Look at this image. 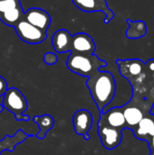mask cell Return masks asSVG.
I'll list each match as a JSON object with an SVG mask.
<instances>
[{
    "label": "cell",
    "instance_id": "obj_1",
    "mask_svg": "<svg viewBox=\"0 0 154 155\" xmlns=\"http://www.w3.org/2000/svg\"><path fill=\"white\" fill-rule=\"evenodd\" d=\"M91 96L100 113L112 103L116 93V83L113 75L107 71H97L88 77L86 83Z\"/></svg>",
    "mask_w": 154,
    "mask_h": 155
},
{
    "label": "cell",
    "instance_id": "obj_2",
    "mask_svg": "<svg viewBox=\"0 0 154 155\" xmlns=\"http://www.w3.org/2000/svg\"><path fill=\"white\" fill-rule=\"evenodd\" d=\"M66 65L71 72L88 78L101 70V68L106 66L107 63L100 59L94 54H84L71 53L67 59Z\"/></svg>",
    "mask_w": 154,
    "mask_h": 155
},
{
    "label": "cell",
    "instance_id": "obj_3",
    "mask_svg": "<svg viewBox=\"0 0 154 155\" xmlns=\"http://www.w3.org/2000/svg\"><path fill=\"white\" fill-rule=\"evenodd\" d=\"M116 64L119 66L120 74L124 78H126L132 85L134 83L137 85L140 83H143L147 71L145 63H143L140 59H117Z\"/></svg>",
    "mask_w": 154,
    "mask_h": 155
},
{
    "label": "cell",
    "instance_id": "obj_4",
    "mask_svg": "<svg viewBox=\"0 0 154 155\" xmlns=\"http://www.w3.org/2000/svg\"><path fill=\"white\" fill-rule=\"evenodd\" d=\"M18 37L25 43L30 45H36L42 43L47 38L46 32L28 23L25 18L18 22L14 27Z\"/></svg>",
    "mask_w": 154,
    "mask_h": 155
},
{
    "label": "cell",
    "instance_id": "obj_5",
    "mask_svg": "<svg viewBox=\"0 0 154 155\" xmlns=\"http://www.w3.org/2000/svg\"><path fill=\"white\" fill-rule=\"evenodd\" d=\"M2 104L5 109L15 115L24 114L28 108L26 98L15 87L7 88L5 94L3 96Z\"/></svg>",
    "mask_w": 154,
    "mask_h": 155
},
{
    "label": "cell",
    "instance_id": "obj_6",
    "mask_svg": "<svg viewBox=\"0 0 154 155\" xmlns=\"http://www.w3.org/2000/svg\"><path fill=\"white\" fill-rule=\"evenodd\" d=\"M98 135L100 137L103 146L107 150H113L117 148L123 139V130L113 128L103 124H97Z\"/></svg>",
    "mask_w": 154,
    "mask_h": 155
},
{
    "label": "cell",
    "instance_id": "obj_7",
    "mask_svg": "<svg viewBox=\"0 0 154 155\" xmlns=\"http://www.w3.org/2000/svg\"><path fill=\"white\" fill-rule=\"evenodd\" d=\"M72 2L77 8L84 12H103L105 15V24L110 23L114 17V13L108 6L106 0H72Z\"/></svg>",
    "mask_w": 154,
    "mask_h": 155
},
{
    "label": "cell",
    "instance_id": "obj_8",
    "mask_svg": "<svg viewBox=\"0 0 154 155\" xmlns=\"http://www.w3.org/2000/svg\"><path fill=\"white\" fill-rule=\"evenodd\" d=\"M73 126L78 135H82L84 140H90L88 133L93 126V115L86 109H80L73 116Z\"/></svg>",
    "mask_w": 154,
    "mask_h": 155
},
{
    "label": "cell",
    "instance_id": "obj_9",
    "mask_svg": "<svg viewBox=\"0 0 154 155\" xmlns=\"http://www.w3.org/2000/svg\"><path fill=\"white\" fill-rule=\"evenodd\" d=\"M96 49V45L93 39L86 33H77L72 35L71 53L93 54Z\"/></svg>",
    "mask_w": 154,
    "mask_h": 155
},
{
    "label": "cell",
    "instance_id": "obj_10",
    "mask_svg": "<svg viewBox=\"0 0 154 155\" xmlns=\"http://www.w3.org/2000/svg\"><path fill=\"white\" fill-rule=\"evenodd\" d=\"M24 18L34 26L46 32L51 24L50 15L44 9L31 7L25 12Z\"/></svg>",
    "mask_w": 154,
    "mask_h": 155
},
{
    "label": "cell",
    "instance_id": "obj_11",
    "mask_svg": "<svg viewBox=\"0 0 154 155\" xmlns=\"http://www.w3.org/2000/svg\"><path fill=\"white\" fill-rule=\"evenodd\" d=\"M98 124H103L121 130L127 128L122 107H113L107 112L100 113V119Z\"/></svg>",
    "mask_w": 154,
    "mask_h": 155
},
{
    "label": "cell",
    "instance_id": "obj_12",
    "mask_svg": "<svg viewBox=\"0 0 154 155\" xmlns=\"http://www.w3.org/2000/svg\"><path fill=\"white\" fill-rule=\"evenodd\" d=\"M72 42V35L65 29H59L54 35L52 38V45L55 52L63 54L70 52Z\"/></svg>",
    "mask_w": 154,
    "mask_h": 155
},
{
    "label": "cell",
    "instance_id": "obj_13",
    "mask_svg": "<svg viewBox=\"0 0 154 155\" xmlns=\"http://www.w3.org/2000/svg\"><path fill=\"white\" fill-rule=\"evenodd\" d=\"M133 131L137 139L146 142L150 140L154 136V115L150 117H143Z\"/></svg>",
    "mask_w": 154,
    "mask_h": 155
},
{
    "label": "cell",
    "instance_id": "obj_14",
    "mask_svg": "<svg viewBox=\"0 0 154 155\" xmlns=\"http://www.w3.org/2000/svg\"><path fill=\"white\" fill-rule=\"evenodd\" d=\"M122 109L127 124V128L131 130H133L138 125V124L142 121V119L144 117L143 111L139 107L133 105L131 104L123 106Z\"/></svg>",
    "mask_w": 154,
    "mask_h": 155
},
{
    "label": "cell",
    "instance_id": "obj_15",
    "mask_svg": "<svg viewBox=\"0 0 154 155\" xmlns=\"http://www.w3.org/2000/svg\"><path fill=\"white\" fill-rule=\"evenodd\" d=\"M27 137L28 134H26L22 130L17 131L14 136L6 135L2 141H0V153L4 151L13 152L15 150V147L25 142L27 139Z\"/></svg>",
    "mask_w": 154,
    "mask_h": 155
},
{
    "label": "cell",
    "instance_id": "obj_16",
    "mask_svg": "<svg viewBox=\"0 0 154 155\" xmlns=\"http://www.w3.org/2000/svg\"><path fill=\"white\" fill-rule=\"evenodd\" d=\"M129 24V28L126 30V37L129 39H139L144 37L147 34V25L143 21H132L131 19L126 20Z\"/></svg>",
    "mask_w": 154,
    "mask_h": 155
},
{
    "label": "cell",
    "instance_id": "obj_17",
    "mask_svg": "<svg viewBox=\"0 0 154 155\" xmlns=\"http://www.w3.org/2000/svg\"><path fill=\"white\" fill-rule=\"evenodd\" d=\"M33 121L39 126V133L35 135V137L37 139L43 140L45 138L46 134L49 130L53 129L54 124V121L53 116H51L50 114H44L41 116H34Z\"/></svg>",
    "mask_w": 154,
    "mask_h": 155
},
{
    "label": "cell",
    "instance_id": "obj_18",
    "mask_svg": "<svg viewBox=\"0 0 154 155\" xmlns=\"http://www.w3.org/2000/svg\"><path fill=\"white\" fill-rule=\"evenodd\" d=\"M24 15H25V11L23 10V7L20 6L0 15V20L5 25L15 27V25L24 18Z\"/></svg>",
    "mask_w": 154,
    "mask_h": 155
},
{
    "label": "cell",
    "instance_id": "obj_19",
    "mask_svg": "<svg viewBox=\"0 0 154 155\" xmlns=\"http://www.w3.org/2000/svg\"><path fill=\"white\" fill-rule=\"evenodd\" d=\"M20 6V0H0V15Z\"/></svg>",
    "mask_w": 154,
    "mask_h": 155
},
{
    "label": "cell",
    "instance_id": "obj_20",
    "mask_svg": "<svg viewBox=\"0 0 154 155\" xmlns=\"http://www.w3.org/2000/svg\"><path fill=\"white\" fill-rule=\"evenodd\" d=\"M57 61H58L57 55L52 52H47L44 55V62L48 65H54L57 63Z\"/></svg>",
    "mask_w": 154,
    "mask_h": 155
},
{
    "label": "cell",
    "instance_id": "obj_21",
    "mask_svg": "<svg viewBox=\"0 0 154 155\" xmlns=\"http://www.w3.org/2000/svg\"><path fill=\"white\" fill-rule=\"evenodd\" d=\"M7 90V83L5 79L0 75V97H3Z\"/></svg>",
    "mask_w": 154,
    "mask_h": 155
},
{
    "label": "cell",
    "instance_id": "obj_22",
    "mask_svg": "<svg viewBox=\"0 0 154 155\" xmlns=\"http://www.w3.org/2000/svg\"><path fill=\"white\" fill-rule=\"evenodd\" d=\"M145 66L149 72L154 73V59H151L147 63H145Z\"/></svg>",
    "mask_w": 154,
    "mask_h": 155
},
{
    "label": "cell",
    "instance_id": "obj_23",
    "mask_svg": "<svg viewBox=\"0 0 154 155\" xmlns=\"http://www.w3.org/2000/svg\"><path fill=\"white\" fill-rule=\"evenodd\" d=\"M15 118L16 121H25V122H26V121H28L30 119V117L27 114H25V113L22 114L15 115Z\"/></svg>",
    "mask_w": 154,
    "mask_h": 155
},
{
    "label": "cell",
    "instance_id": "obj_24",
    "mask_svg": "<svg viewBox=\"0 0 154 155\" xmlns=\"http://www.w3.org/2000/svg\"><path fill=\"white\" fill-rule=\"evenodd\" d=\"M147 143H148V144H149L151 153H154V136H152L150 140H148Z\"/></svg>",
    "mask_w": 154,
    "mask_h": 155
},
{
    "label": "cell",
    "instance_id": "obj_25",
    "mask_svg": "<svg viewBox=\"0 0 154 155\" xmlns=\"http://www.w3.org/2000/svg\"><path fill=\"white\" fill-rule=\"evenodd\" d=\"M4 109H5V107H4L3 104H0V113H2L4 111Z\"/></svg>",
    "mask_w": 154,
    "mask_h": 155
},
{
    "label": "cell",
    "instance_id": "obj_26",
    "mask_svg": "<svg viewBox=\"0 0 154 155\" xmlns=\"http://www.w3.org/2000/svg\"><path fill=\"white\" fill-rule=\"evenodd\" d=\"M152 77H153V79H154V73H152Z\"/></svg>",
    "mask_w": 154,
    "mask_h": 155
}]
</instances>
